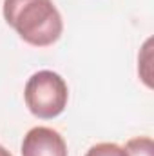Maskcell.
Instances as JSON below:
<instances>
[{"instance_id": "1", "label": "cell", "mask_w": 154, "mask_h": 156, "mask_svg": "<svg viewBox=\"0 0 154 156\" xmlns=\"http://www.w3.org/2000/svg\"><path fill=\"white\" fill-rule=\"evenodd\" d=\"M4 18L35 47L53 45L62 37V15L53 0H4Z\"/></svg>"}, {"instance_id": "3", "label": "cell", "mask_w": 154, "mask_h": 156, "mask_svg": "<svg viewBox=\"0 0 154 156\" xmlns=\"http://www.w3.org/2000/svg\"><path fill=\"white\" fill-rule=\"evenodd\" d=\"M22 156H67V144L51 127H33L24 136Z\"/></svg>"}, {"instance_id": "5", "label": "cell", "mask_w": 154, "mask_h": 156, "mask_svg": "<svg viewBox=\"0 0 154 156\" xmlns=\"http://www.w3.org/2000/svg\"><path fill=\"white\" fill-rule=\"evenodd\" d=\"M85 156H127L125 149L118 144H109V142H103V144H96L93 145Z\"/></svg>"}, {"instance_id": "2", "label": "cell", "mask_w": 154, "mask_h": 156, "mask_svg": "<svg viewBox=\"0 0 154 156\" xmlns=\"http://www.w3.org/2000/svg\"><path fill=\"white\" fill-rule=\"evenodd\" d=\"M27 109L42 120H53L64 113L69 89L65 80L53 71H38L27 80L24 89Z\"/></svg>"}, {"instance_id": "6", "label": "cell", "mask_w": 154, "mask_h": 156, "mask_svg": "<svg viewBox=\"0 0 154 156\" xmlns=\"http://www.w3.org/2000/svg\"><path fill=\"white\" fill-rule=\"evenodd\" d=\"M0 156H13V154H11L9 151H5V149H4V147L0 145Z\"/></svg>"}, {"instance_id": "4", "label": "cell", "mask_w": 154, "mask_h": 156, "mask_svg": "<svg viewBox=\"0 0 154 156\" xmlns=\"http://www.w3.org/2000/svg\"><path fill=\"white\" fill-rule=\"evenodd\" d=\"M127 156H154V144L149 136H138L125 144Z\"/></svg>"}]
</instances>
